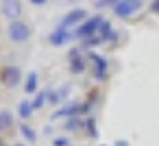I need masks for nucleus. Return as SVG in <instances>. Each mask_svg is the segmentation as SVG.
I'll return each mask as SVG.
<instances>
[{
  "mask_svg": "<svg viewBox=\"0 0 159 146\" xmlns=\"http://www.w3.org/2000/svg\"><path fill=\"white\" fill-rule=\"evenodd\" d=\"M87 109H89L87 105H68V107H61L57 113H52V120H57V118H74L79 113H85Z\"/></svg>",
  "mask_w": 159,
  "mask_h": 146,
  "instance_id": "nucleus-7",
  "label": "nucleus"
},
{
  "mask_svg": "<svg viewBox=\"0 0 159 146\" xmlns=\"http://www.w3.org/2000/svg\"><path fill=\"white\" fill-rule=\"evenodd\" d=\"M83 20H87V11H85V9H72L70 13L63 16V20H61L59 26H63V29H68V26H76V24L83 22Z\"/></svg>",
  "mask_w": 159,
  "mask_h": 146,
  "instance_id": "nucleus-5",
  "label": "nucleus"
},
{
  "mask_svg": "<svg viewBox=\"0 0 159 146\" xmlns=\"http://www.w3.org/2000/svg\"><path fill=\"white\" fill-rule=\"evenodd\" d=\"M152 9H155V11L159 13V2H152Z\"/></svg>",
  "mask_w": 159,
  "mask_h": 146,
  "instance_id": "nucleus-22",
  "label": "nucleus"
},
{
  "mask_svg": "<svg viewBox=\"0 0 159 146\" xmlns=\"http://www.w3.org/2000/svg\"><path fill=\"white\" fill-rule=\"evenodd\" d=\"M20 68H16V66H7V68H2V72H0V81H2L7 87H13V85H18L20 83Z\"/></svg>",
  "mask_w": 159,
  "mask_h": 146,
  "instance_id": "nucleus-4",
  "label": "nucleus"
},
{
  "mask_svg": "<svg viewBox=\"0 0 159 146\" xmlns=\"http://www.w3.org/2000/svg\"><path fill=\"white\" fill-rule=\"evenodd\" d=\"M66 129H68V131H74V129H79V122H76V120H68Z\"/></svg>",
  "mask_w": 159,
  "mask_h": 146,
  "instance_id": "nucleus-20",
  "label": "nucleus"
},
{
  "mask_svg": "<svg viewBox=\"0 0 159 146\" xmlns=\"http://www.w3.org/2000/svg\"><path fill=\"white\" fill-rule=\"evenodd\" d=\"M46 100H48V92H39V94H37V98L33 100V109H39Z\"/></svg>",
  "mask_w": 159,
  "mask_h": 146,
  "instance_id": "nucleus-16",
  "label": "nucleus"
},
{
  "mask_svg": "<svg viewBox=\"0 0 159 146\" xmlns=\"http://www.w3.org/2000/svg\"><path fill=\"white\" fill-rule=\"evenodd\" d=\"M89 61L94 63V76L96 81H105L107 79V59L100 55H89Z\"/></svg>",
  "mask_w": 159,
  "mask_h": 146,
  "instance_id": "nucleus-6",
  "label": "nucleus"
},
{
  "mask_svg": "<svg viewBox=\"0 0 159 146\" xmlns=\"http://www.w3.org/2000/svg\"><path fill=\"white\" fill-rule=\"evenodd\" d=\"M98 37H100L102 42H107V39H116V33H113V29H111L109 22H102V26L98 29Z\"/></svg>",
  "mask_w": 159,
  "mask_h": 146,
  "instance_id": "nucleus-11",
  "label": "nucleus"
},
{
  "mask_svg": "<svg viewBox=\"0 0 159 146\" xmlns=\"http://www.w3.org/2000/svg\"><path fill=\"white\" fill-rule=\"evenodd\" d=\"M85 129L89 131V137H98V131H96V122H94L92 118H89V120L85 122Z\"/></svg>",
  "mask_w": 159,
  "mask_h": 146,
  "instance_id": "nucleus-18",
  "label": "nucleus"
},
{
  "mask_svg": "<svg viewBox=\"0 0 159 146\" xmlns=\"http://www.w3.org/2000/svg\"><path fill=\"white\" fill-rule=\"evenodd\" d=\"M33 111H35V109H33V103H29V100H22V103H20V109H18L20 118H24V120H26V118H31V116H33Z\"/></svg>",
  "mask_w": 159,
  "mask_h": 146,
  "instance_id": "nucleus-12",
  "label": "nucleus"
},
{
  "mask_svg": "<svg viewBox=\"0 0 159 146\" xmlns=\"http://www.w3.org/2000/svg\"><path fill=\"white\" fill-rule=\"evenodd\" d=\"M55 146H70V142L61 137V139H55Z\"/></svg>",
  "mask_w": 159,
  "mask_h": 146,
  "instance_id": "nucleus-21",
  "label": "nucleus"
},
{
  "mask_svg": "<svg viewBox=\"0 0 159 146\" xmlns=\"http://www.w3.org/2000/svg\"><path fill=\"white\" fill-rule=\"evenodd\" d=\"M22 11V5L20 2H2V13L7 18H18Z\"/></svg>",
  "mask_w": 159,
  "mask_h": 146,
  "instance_id": "nucleus-10",
  "label": "nucleus"
},
{
  "mask_svg": "<svg viewBox=\"0 0 159 146\" xmlns=\"http://www.w3.org/2000/svg\"><path fill=\"white\" fill-rule=\"evenodd\" d=\"M20 131H22V135H24V137H26L29 142H35V139H37V135H35V131H33L31 126H26V124H22V129H20Z\"/></svg>",
  "mask_w": 159,
  "mask_h": 146,
  "instance_id": "nucleus-17",
  "label": "nucleus"
},
{
  "mask_svg": "<svg viewBox=\"0 0 159 146\" xmlns=\"http://www.w3.org/2000/svg\"><path fill=\"white\" fill-rule=\"evenodd\" d=\"M59 100H61V96L57 92H48V103H59Z\"/></svg>",
  "mask_w": 159,
  "mask_h": 146,
  "instance_id": "nucleus-19",
  "label": "nucleus"
},
{
  "mask_svg": "<svg viewBox=\"0 0 159 146\" xmlns=\"http://www.w3.org/2000/svg\"><path fill=\"white\" fill-rule=\"evenodd\" d=\"M137 9H142V2H137V0H122V2H113V13L118 18H129Z\"/></svg>",
  "mask_w": 159,
  "mask_h": 146,
  "instance_id": "nucleus-1",
  "label": "nucleus"
},
{
  "mask_svg": "<svg viewBox=\"0 0 159 146\" xmlns=\"http://www.w3.org/2000/svg\"><path fill=\"white\" fill-rule=\"evenodd\" d=\"M72 39V33L68 31V29H63V26H57L52 33H50V44L52 46H63L66 42H70Z\"/></svg>",
  "mask_w": 159,
  "mask_h": 146,
  "instance_id": "nucleus-8",
  "label": "nucleus"
},
{
  "mask_svg": "<svg viewBox=\"0 0 159 146\" xmlns=\"http://www.w3.org/2000/svg\"><path fill=\"white\" fill-rule=\"evenodd\" d=\"M0 146H7V144H2V142H0Z\"/></svg>",
  "mask_w": 159,
  "mask_h": 146,
  "instance_id": "nucleus-24",
  "label": "nucleus"
},
{
  "mask_svg": "<svg viewBox=\"0 0 159 146\" xmlns=\"http://www.w3.org/2000/svg\"><path fill=\"white\" fill-rule=\"evenodd\" d=\"M98 44H102V39H100L98 35H94V37H87V39H83V48H94V46H98Z\"/></svg>",
  "mask_w": 159,
  "mask_h": 146,
  "instance_id": "nucleus-15",
  "label": "nucleus"
},
{
  "mask_svg": "<svg viewBox=\"0 0 159 146\" xmlns=\"http://www.w3.org/2000/svg\"><path fill=\"white\" fill-rule=\"evenodd\" d=\"M116 146H126V142H118V144H116Z\"/></svg>",
  "mask_w": 159,
  "mask_h": 146,
  "instance_id": "nucleus-23",
  "label": "nucleus"
},
{
  "mask_svg": "<svg viewBox=\"0 0 159 146\" xmlns=\"http://www.w3.org/2000/svg\"><path fill=\"white\" fill-rule=\"evenodd\" d=\"M9 37L13 39V42H26L29 37H31V29L24 24V22H11V26H9Z\"/></svg>",
  "mask_w": 159,
  "mask_h": 146,
  "instance_id": "nucleus-3",
  "label": "nucleus"
},
{
  "mask_svg": "<svg viewBox=\"0 0 159 146\" xmlns=\"http://www.w3.org/2000/svg\"><path fill=\"white\" fill-rule=\"evenodd\" d=\"M24 89H26V94H33V92L37 89V74H35V72H31V74H29V79H26V85H24Z\"/></svg>",
  "mask_w": 159,
  "mask_h": 146,
  "instance_id": "nucleus-13",
  "label": "nucleus"
},
{
  "mask_svg": "<svg viewBox=\"0 0 159 146\" xmlns=\"http://www.w3.org/2000/svg\"><path fill=\"white\" fill-rule=\"evenodd\" d=\"M11 124H13V118H11V113H7V111H0V131L9 129Z\"/></svg>",
  "mask_w": 159,
  "mask_h": 146,
  "instance_id": "nucleus-14",
  "label": "nucleus"
},
{
  "mask_svg": "<svg viewBox=\"0 0 159 146\" xmlns=\"http://www.w3.org/2000/svg\"><path fill=\"white\" fill-rule=\"evenodd\" d=\"M102 22H105V20H102L100 16H94V18H89V20H87V22H85V24L76 31V35H79V37H83V39L94 37V35L98 33V29L102 26Z\"/></svg>",
  "mask_w": 159,
  "mask_h": 146,
  "instance_id": "nucleus-2",
  "label": "nucleus"
},
{
  "mask_svg": "<svg viewBox=\"0 0 159 146\" xmlns=\"http://www.w3.org/2000/svg\"><path fill=\"white\" fill-rule=\"evenodd\" d=\"M18 146H20V144H18Z\"/></svg>",
  "mask_w": 159,
  "mask_h": 146,
  "instance_id": "nucleus-25",
  "label": "nucleus"
},
{
  "mask_svg": "<svg viewBox=\"0 0 159 146\" xmlns=\"http://www.w3.org/2000/svg\"><path fill=\"white\" fill-rule=\"evenodd\" d=\"M70 70H72L74 74H79V72L85 70V59L79 57V50H72V52H70Z\"/></svg>",
  "mask_w": 159,
  "mask_h": 146,
  "instance_id": "nucleus-9",
  "label": "nucleus"
}]
</instances>
